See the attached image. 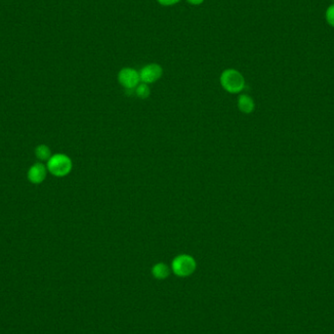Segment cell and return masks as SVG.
<instances>
[{
	"mask_svg": "<svg viewBox=\"0 0 334 334\" xmlns=\"http://www.w3.org/2000/svg\"><path fill=\"white\" fill-rule=\"evenodd\" d=\"M220 83L225 91L231 94H237L244 89L245 79L236 70H225L220 77Z\"/></svg>",
	"mask_w": 334,
	"mask_h": 334,
	"instance_id": "obj_1",
	"label": "cell"
},
{
	"mask_svg": "<svg viewBox=\"0 0 334 334\" xmlns=\"http://www.w3.org/2000/svg\"><path fill=\"white\" fill-rule=\"evenodd\" d=\"M237 107L238 110L244 114H250L255 110V103L254 100L246 94L240 95L237 100Z\"/></svg>",
	"mask_w": 334,
	"mask_h": 334,
	"instance_id": "obj_7",
	"label": "cell"
},
{
	"mask_svg": "<svg viewBox=\"0 0 334 334\" xmlns=\"http://www.w3.org/2000/svg\"><path fill=\"white\" fill-rule=\"evenodd\" d=\"M196 268V260L188 254L178 255L172 262V270L179 277H188L192 275Z\"/></svg>",
	"mask_w": 334,
	"mask_h": 334,
	"instance_id": "obj_3",
	"label": "cell"
},
{
	"mask_svg": "<svg viewBox=\"0 0 334 334\" xmlns=\"http://www.w3.org/2000/svg\"><path fill=\"white\" fill-rule=\"evenodd\" d=\"M189 3H191V4H193V5H200V4H202L205 0H187Z\"/></svg>",
	"mask_w": 334,
	"mask_h": 334,
	"instance_id": "obj_13",
	"label": "cell"
},
{
	"mask_svg": "<svg viewBox=\"0 0 334 334\" xmlns=\"http://www.w3.org/2000/svg\"><path fill=\"white\" fill-rule=\"evenodd\" d=\"M47 169L56 177H65L73 169L72 159L63 154H57L50 157L47 162Z\"/></svg>",
	"mask_w": 334,
	"mask_h": 334,
	"instance_id": "obj_2",
	"label": "cell"
},
{
	"mask_svg": "<svg viewBox=\"0 0 334 334\" xmlns=\"http://www.w3.org/2000/svg\"><path fill=\"white\" fill-rule=\"evenodd\" d=\"M180 0H157V2L163 6H172L174 4H177Z\"/></svg>",
	"mask_w": 334,
	"mask_h": 334,
	"instance_id": "obj_12",
	"label": "cell"
},
{
	"mask_svg": "<svg viewBox=\"0 0 334 334\" xmlns=\"http://www.w3.org/2000/svg\"><path fill=\"white\" fill-rule=\"evenodd\" d=\"M326 18L328 23L332 26H334V4L331 5L328 10H327V14H326Z\"/></svg>",
	"mask_w": 334,
	"mask_h": 334,
	"instance_id": "obj_11",
	"label": "cell"
},
{
	"mask_svg": "<svg viewBox=\"0 0 334 334\" xmlns=\"http://www.w3.org/2000/svg\"><path fill=\"white\" fill-rule=\"evenodd\" d=\"M35 154H36V157L39 158L40 160H42V161L47 160L48 161L51 157V151L47 146L40 145L36 148Z\"/></svg>",
	"mask_w": 334,
	"mask_h": 334,
	"instance_id": "obj_9",
	"label": "cell"
},
{
	"mask_svg": "<svg viewBox=\"0 0 334 334\" xmlns=\"http://www.w3.org/2000/svg\"><path fill=\"white\" fill-rule=\"evenodd\" d=\"M135 93L140 99H148L151 95V89L149 84L147 83H140L136 88H135Z\"/></svg>",
	"mask_w": 334,
	"mask_h": 334,
	"instance_id": "obj_10",
	"label": "cell"
},
{
	"mask_svg": "<svg viewBox=\"0 0 334 334\" xmlns=\"http://www.w3.org/2000/svg\"><path fill=\"white\" fill-rule=\"evenodd\" d=\"M118 82L126 89V90H133L135 89L141 81L140 74L132 69V68H123L120 70L117 76Z\"/></svg>",
	"mask_w": 334,
	"mask_h": 334,
	"instance_id": "obj_4",
	"label": "cell"
},
{
	"mask_svg": "<svg viewBox=\"0 0 334 334\" xmlns=\"http://www.w3.org/2000/svg\"><path fill=\"white\" fill-rule=\"evenodd\" d=\"M141 81L147 84L156 82L162 77L163 70L158 64H149L140 71Z\"/></svg>",
	"mask_w": 334,
	"mask_h": 334,
	"instance_id": "obj_5",
	"label": "cell"
},
{
	"mask_svg": "<svg viewBox=\"0 0 334 334\" xmlns=\"http://www.w3.org/2000/svg\"><path fill=\"white\" fill-rule=\"evenodd\" d=\"M153 275L158 279V280H163L168 277L169 275V268L167 265L164 263H158L154 266L153 268Z\"/></svg>",
	"mask_w": 334,
	"mask_h": 334,
	"instance_id": "obj_8",
	"label": "cell"
},
{
	"mask_svg": "<svg viewBox=\"0 0 334 334\" xmlns=\"http://www.w3.org/2000/svg\"><path fill=\"white\" fill-rule=\"evenodd\" d=\"M46 173V167L42 163H35L29 168L27 178L33 184H40L45 180Z\"/></svg>",
	"mask_w": 334,
	"mask_h": 334,
	"instance_id": "obj_6",
	"label": "cell"
}]
</instances>
